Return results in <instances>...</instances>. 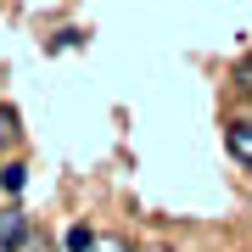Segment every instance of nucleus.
<instances>
[{
    "label": "nucleus",
    "instance_id": "obj_1",
    "mask_svg": "<svg viewBox=\"0 0 252 252\" xmlns=\"http://www.w3.org/2000/svg\"><path fill=\"white\" fill-rule=\"evenodd\" d=\"M224 140H230V157L241 162V168H252V118H235L224 129Z\"/></svg>",
    "mask_w": 252,
    "mask_h": 252
},
{
    "label": "nucleus",
    "instance_id": "obj_2",
    "mask_svg": "<svg viewBox=\"0 0 252 252\" xmlns=\"http://www.w3.org/2000/svg\"><path fill=\"white\" fill-rule=\"evenodd\" d=\"M23 241H28V219L17 213V207H0V247L11 252V247H23Z\"/></svg>",
    "mask_w": 252,
    "mask_h": 252
},
{
    "label": "nucleus",
    "instance_id": "obj_3",
    "mask_svg": "<svg viewBox=\"0 0 252 252\" xmlns=\"http://www.w3.org/2000/svg\"><path fill=\"white\" fill-rule=\"evenodd\" d=\"M23 185H28V168H23V162H0V190H6V196H17Z\"/></svg>",
    "mask_w": 252,
    "mask_h": 252
},
{
    "label": "nucleus",
    "instance_id": "obj_4",
    "mask_svg": "<svg viewBox=\"0 0 252 252\" xmlns=\"http://www.w3.org/2000/svg\"><path fill=\"white\" fill-rule=\"evenodd\" d=\"M11 140H17V112H11V107H0V152H6Z\"/></svg>",
    "mask_w": 252,
    "mask_h": 252
},
{
    "label": "nucleus",
    "instance_id": "obj_5",
    "mask_svg": "<svg viewBox=\"0 0 252 252\" xmlns=\"http://www.w3.org/2000/svg\"><path fill=\"white\" fill-rule=\"evenodd\" d=\"M90 241H95V230H84V224L67 230V252H90Z\"/></svg>",
    "mask_w": 252,
    "mask_h": 252
},
{
    "label": "nucleus",
    "instance_id": "obj_6",
    "mask_svg": "<svg viewBox=\"0 0 252 252\" xmlns=\"http://www.w3.org/2000/svg\"><path fill=\"white\" fill-rule=\"evenodd\" d=\"M90 252H129V241H124V235H95Z\"/></svg>",
    "mask_w": 252,
    "mask_h": 252
},
{
    "label": "nucleus",
    "instance_id": "obj_7",
    "mask_svg": "<svg viewBox=\"0 0 252 252\" xmlns=\"http://www.w3.org/2000/svg\"><path fill=\"white\" fill-rule=\"evenodd\" d=\"M235 84H241V90H247V95H252V51H247V56H241V67H235Z\"/></svg>",
    "mask_w": 252,
    "mask_h": 252
},
{
    "label": "nucleus",
    "instance_id": "obj_8",
    "mask_svg": "<svg viewBox=\"0 0 252 252\" xmlns=\"http://www.w3.org/2000/svg\"><path fill=\"white\" fill-rule=\"evenodd\" d=\"M146 252H168V247H146Z\"/></svg>",
    "mask_w": 252,
    "mask_h": 252
}]
</instances>
